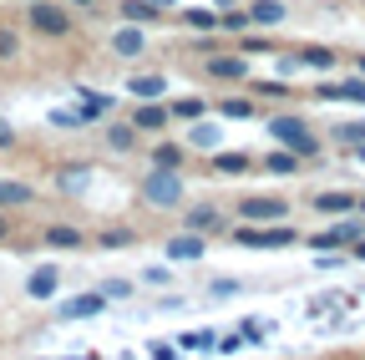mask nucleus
Wrapping results in <instances>:
<instances>
[{
	"label": "nucleus",
	"mask_w": 365,
	"mask_h": 360,
	"mask_svg": "<svg viewBox=\"0 0 365 360\" xmlns=\"http://www.w3.org/2000/svg\"><path fill=\"white\" fill-rule=\"evenodd\" d=\"M122 21H132V26H153L158 16H163V6H153V0H122Z\"/></svg>",
	"instance_id": "f3484780"
},
{
	"label": "nucleus",
	"mask_w": 365,
	"mask_h": 360,
	"mask_svg": "<svg viewBox=\"0 0 365 360\" xmlns=\"http://www.w3.org/2000/svg\"><path fill=\"white\" fill-rule=\"evenodd\" d=\"M26 26L46 41H66L71 36V11L66 6H51V0H31V11H26Z\"/></svg>",
	"instance_id": "f03ea898"
},
{
	"label": "nucleus",
	"mask_w": 365,
	"mask_h": 360,
	"mask_svg": "<svg viewBox=\"0 0 365 360\" xmlns=\"http://www.w3.org/2000/svg\"><path fill=\"white\" fill-rule=\"evenodd\" d=\"M213 294L228 299V294H239V284H234V279H213Z\"/></svg>",
	"instance_id": "a19ab883"
},
{
	"label": "nucleus",
	"mask_w": 365,
	"mask_h": 360,
	"mask_svg": "<svg viewBox=\"0 0 365 360\" xmlns=\"http://www.w3.org/2000/svg\"><path fill=\"white\" fill-rule=\"evenodd\" d=\"M284 0H259L254 6V26H284Z\"/></svg>",
	"instance_id": "5701e85b"
},
{
	"label": "nucleus",
	"mask_w": 365,
	"mask_h": 360,
	"mask_svg": "<svg viewBox=\"0 0 365 360\" xmlns=\"http://www.w3.org/2000/svg\"><path fill=\"white\" fill-rule=\"evenodd\" d=\"M188 143H193V148H218V127H208V122L198 117L193 132H188Z\"/></svg>",
	"instance_id": "c85d7f7f"
},
{
	"label": "nucleus",
	"mask_w": 365,
	"mask_h": 360,
	"mask_svg": "<svg viewBox=\"0 0 365 360\" xmlns=\"http://www.w3.org/2000/svg\"><path fill=\"white\" fill-rule=\"evenodd\" d=\"M163 249H168V259H173V264H193V259H203V254H208V239H203V234H193V229H182V234H178V239H168Z\"/></svg>",
	"instance_id": "423d86ee"
},
{
	"label": "nucleus",
	"mask_w": 365,
	"mask_h": 360,
	"mask_svg": "<svg viewBox=\"0 0 365 360\" xmlns=\"http://www.w3.org/2000/svg\"><path fill=\"white\" fill-rule=\"evenodd\" d=\"M107 309V294L97 289V294H76V299H66L61 304V320H91V314H102Z\"/></svg>",
	"instance_id": "9b49d317"
},
{
	"label": "nucleus",
	"mask_w": 365,
	"mask_h": 360,
	"mask_svg": "<svg viewBox=\"0 0 365 360\" xmlns=\"http://www.w3.org/2000/svg\"><path fill=\"white\" fill-rule=\"evenodd\" d=\"M355 239H365V234H360V223H340V229L314 234L309 244H314V254H330V249H345V244H355Z\"/></svg>",
	"instance_id": "6e6552de"
},
{
	"label": "nucleus",
	"mask_w": 365,
	"mask_h": 360,
	"mask_svg": "<svg viewBox=\"0 0 365 360\" xmlns=\"http://www.w3.org/2000/svg\"><path fill=\"white\" fill-rule=\"evenodd\" d=\"M294 61H299V66H309V71H330V66H335V51H325V46H304Z\"/></svg>",
	"instance_id": "393cba45"
},
{
	"label": "nucleus",
	"mask_w": 365,
	"mask_h": 360,
	"mask_svg": "<svg viewBox=\"0 0 365 360\" xmlns=\"http://www.w3.org/2000/svg\"><path fill=\"white\" fill-rule=\"evenodd\" d=\"M249 163H254L249 153H213V158H208V168H213L218 178H239V173H249Z\"/></svg>",
	"instance_id": "dca6fc26"
},
{
	"label": "nucleus",
	"mask_w": 365,
	"mask_h": 360,
	"mask_svg": "<svg viewBox=\"0 0 365 360\" xmlns=\"http://www.w3.org/2000/svg\"><path fill=\"white\" fill-rule=\"evenodd\" d=\"M182 26H188V31H213V26H218V16L193 6V11H182Z\"/></svg>",
	"instance_id": "2f4dec72"
},
{
	"label": "nucleus",
	"mask_w": 365,
	"mask_h": 360,
	"mask_svg": "<svg viewBox=\"0 0 365 360\" xmlns=\"http://www.w3.org/2000/svg\"><path fill=\"white\" fill-rule=\"evenodd\" d=\"M76 97H81V107H86L91 117H102V112L112 107V97H102V92H91V86H76Z\"/></svg>",
	"instance_id": "cd10ccee"
},
{
	"label": "nucleus",
	"mask_w": 365,
	"mask_h": 360,
	"mask_svg": "<svg viewBox=\"0 0 365 360\" xmlns=\"http://www.w3.org/2000/svg\"><path fill=\"white\" fill-rule=\"evenodd\" d=\"M244 340H249V335H244V330H234V335H223V340H218V350H223V355H228V350H239V345H244Z\"/></svg>",
	"instance_id": "58836bf2"
},
{
	"label": "nucleus",
	"mask_w": 365,
	"mask_h": 360,
	"mask_svg": "<svg viewBox=\"0 0 365 360\" xmlns=\"http://www.w3.org/2000/svg\"><path fill=\"white\" fill-rule=\"evenodd\" d=\"M81 229H71V223H51L46 229V249H81Z\"/></svg>",
	"instance_id": "4be33fe9"
},
{
	"label": "nucleus",
	"mask_w": 365,
	"mask_h": 360,
	"mask_svg": "<svg viewBox=\"0 0 365 360\" xmlns=\"http://www.w3.org/2000/svg\"><path fill=\"white\" fill-rule=\"evenodd\" d=\"M259 97H289V86H284V81H264Z\"/></svg>",
	"instance_id": "ea45409f"
},
{
	"label": "nucleus",
	"mask_w": 365,
	"mask_h": 360,
	"mask_svg": "<svg viewBox=\"0 0 365 360\" xmlns=\"http://www.w3.org/2000/svg\"><path fill=\"white\" fill-rule=\"evenodd\" d=\"M234 239H239V244H249V249H284V244H294L299 234H294V229H284V223H279V229H264V223H244V218H239Z\"/></svg>",
	"instance_id": "20e7f679"
},
{
	"label": "nucleus",
	"mask_w": 365,
	"mask_h": 360,
	"mask_svg": "<svg viewBox=\"0 0 365 360\" xmlns=\"http://www.w3.org/2000/svg\"><path fill=\"white\" fill-rule=\"evenodd\" d=\"M182 229H193V234H218L223 229V213L213 203H198L193 213H182Z\"/></svg>",
	"instance_id": "4468645a"
},
{
	"label": "nucleus",
	"mask_w": 365,
	"mask_h": 360,
	"mask_svg": "<svg viewBox=\"0 0 365 360\" xmlns=\"http://www.w3.org/2000/svg\"><path fill=\"white\" fill-rule=\"evenodd\" d=\"M112 51H117V56H143V51H148V36L127 21V26H117V31H112Z\"/></svg>",
	"instance_id": "f8f14e48"
},
{
	"label": "nucleus",
	"mask_w": 365,
	"mask_h": 360,
	"mask_svg": "<svg viewBox=\"0 0 365 360\" xmlns=\"http://www.w3.org/2000/svg\"><path fill=\"white\" fill-rule=\"evenodd\" d=\"M330 138H335L340 148H360V143H365V117H360V122H340V127H330Z\"/></svg>",
	"instance_id": "b1692460"
},
{
	"label": "nucleus",
	"mask_w": 365,
	"mask_h": 360,
	"mask_svg": "<svg viewBox=\"0 0 365 360\" xmlns=\"http://www.w3.org/2000/svg\"><path fill=\"white\" fill-rule=\"evenodd\" d=\"M203 71L218 76V81H244V76H249V61H244V56H208Z\"/></svg>",
	"instance_id": "ddd939ff"
},
{
	"label": "nucleus",
	"mask_w": 365,
	"mask_h": 360,
	"mask_svg": "<svg viewBox=\"0 0 365 360\" xmlns=\"http://www.w3.org/2000/svg\"><path fill=\"white\" fill-rule=\"evenodd\" d=\"M91 6H97V0H71V11H91Z\"/></svg>",
	"instance_id": "c03bdc74"
},
{
	"label": "nucleus",
	"mask_w": 365,
	"mask_h": 360,
	"mask_svg": "<svg viewBox=\"0 0 365 360\" xmlns=\"http://www.w3.org/2000/svg\"><path fill=\"white\" fill-rule=\"evenodd\" d=\"M299 163H304V158H299L294 148H274V153L264 158V168H269L274 178H289V173H299Z\"/></svg>",
	"instance_id": "412c9836"
},
{
	"label": "nucleus",
	"mask_w": 365,
	"mask_h": 360,
	"mask_svg": "<svg viewBox=\"0 0 365 360\" xmlns=\"http://www.w3.org/2000/svg\"><path fill=\"white\" fill-rule=\"evenodd\" d=\"M153 163H158V168H178V163H182V148H178V143H158V148H153Z\"/></svg>",
	"instance_id": "473e14b6"
},
{
	"label": "nucleus",
	"mask_w": 365,
	"mask_h": 360,
	"mask_svg": "<svg viewBox=\"0 0 365 360\" xmlns=\"http://www.w3.org/2000/svg\"><path fill=\"white\" fill-rule=\"evenodd\" d=\"M319 213H360V193H314Z\"/></svg>",
	"instance_id": "a211bd4d"
},
{
	"label": "nucleus",
	"mask_w": 365,
	"mask_h": 360,
	"mask_svg": "<svg viewBox=\"0 0 365 360\" xmlns=\"http://www.w3.org/2000/svg\"><path fill=\"white\" fill-rule=\"evenodd\" d=\"M203 112H208L203 97H178V102H173V117H178V122H198Z\"/></svg>",
	"instance_id": "a878e982"
},
{
	"label": "nucleus",
	"mask_w": 365,
	"mask_h": 360,
	"mask_svg": "<svg viewBox=\"0 0 365 360\" xmlns=\"http://www.w3.org/2000/svg\"><path fill=\"white\" fill-rule=\"evenodd\" d=\"M269 138L279 143V148H294L299 158H319V138L309 132L304 117H274V122H269Z\"/></svg>",
	"instance_id": "f257e3e1"
},
{
	"label": "nucleus",
	"mask_w": 365,
	"mask_h": 360,
	"mask_svg": "<svg viewBox=\"0 0 365 360\" xmlns=\"http://www.w3.org/2000/svg\"><path fill=\"white\" fill-rule=\"evenodd\" d=\"M11 143H16V132H11L6 122H0V148H11Z\"/></svg>",
	"instance_id": "79ce46f5"
},
{
	"label": "nucleus",
	"mask_w": 365,
	"mask_h": 360,
	"mask_svg": "<svg viewBox=\"0 0 365 360\" xmlns=\"http://www.w3.org/2000/svg\"><path fill=\"white\" fill-rule=\"evenodd\" d=\"M178 350H182V345H168V340H153V345H148V355H158V360H168V355H178Z\"/></svg>",
	"instance_id": "4c0bfd02"
},
{
	"label": "nucleus",
	"mask_w": 365,
	"mask_h": 360,
	"mask_svg": "<svg viewBox=\"0 0 365 360\" xmlns=\"http://www.w3.org/2000/svg\"><path fill=\"white\" fill-rule=\"evenodd\" d=\"M350 254H355V259L365 264V239H355V244H350Z\"/></svg>",
	"instance_id": "37998d69"
},
{
	"label": "nucleus",
	"mask_w": 365,
	"mask_h": 360,
	"mask_svg": "<svg viewBox=\"0 0 365 360\" xmlns=\"http://www.w3.org/2000/svg\"><path fill=\"white\" fill-rule=\"evenodd\" d=\"M102 138H107L112 153H132V148H137V122H112Z\"/></svg>",
	"instance_id": "6ab92c4d"
},
{
	"label": "nucleus",
	"mask_w": 365,
	"mask_h": 360,
	"mask_svg": "<svg viewBox=\"0 0 365 360\" xmlns=\"http://www.w3.org/2000/svg\"><path fill=\"white\" fill-rule=\"evenodd\" d=\"M314 97H319V102H360V107H365V76L355 71V76H350V81H340V86H330V81H325Z\"/></svg>",
	"instance_id": "0eeeda50"
},
{
	"label": "nucleus",
	"mask_w": 365,
	"mask_h": 360,
	"mask_svg": "<svg viewBox=\"0 0 365 360\" xmlns=\"http://www.w3.org/2000/svg\"><path fill=\"white\" fill-rule=\"evenodd\" d=\"M153 6H163V11H168V6H178V0H153Z\"/></svg>",
	"instance_id": "49530a36"
},
{
	"label": "nucleus",
	"mask_w": 365,
	"mask_h": 360,
	"mask_svg": "<svg viewBox=\"0 0 365 360\" xmlns=\"http://www.w3.org/2000/svg\"><path fill=\"white\" fill-rule=\"evenodd\" d=\"M218 26H223V31H239V36H244V31L254 26V11H223V16H218Z\"/></svg>",
	"instance_id": "7c9ffc66"
},
{
	"label": "nucleus",
	"mask_w": 365,
	"mask_h": 360,
	"mask_svg": "<svg viewBox=\"0 0 365 360\" xmlns=\"http://www.w3.org/2000/svg\"><path fill=\"white\" fill-rule=\"evenodd\" d=\"M218 112H223V117H239V122H244V117L254 112V102H249V97H228V102H223Z\"/></svg>",
	"instance_id": "f704fd0d"
},
{
	"label": "nucleus",
	"mask_w": 365,
	"mask_h": 360,
	"mask_svg": "<svg viewBox=\"0 0 365 360\" xmlns=\"http://www.w3.org/2000/svg\"><path fill=\"white\" fill-rule=\"evenodd\" d=\"M97 244H102V249H127V244H132V234H127V229H107Z\"/></svg>",
	"instance_id": "c9c22d12"
},
{
	"label": "nucleus",
	"mask_w": 365,
	"mask_h": 360,
	"mask_svg": "<svg viewBox=\"0 0 365 360\" xmlns=\"http://www.w3.org/2000/svg\"><path fill=\"white\" fill-rule=\"evenodd\" d=\"M21 56V36L11 26H0V61H16Z\"/></svg>",
	"instance_id": "72a5a7b5"
},
{
	"label": "nucleus",
	"mask_w": 365,
	"mask_h": 360,
	"mask_svg": "<svg viewBox=\"0 0 365 360\" xmlns=\"http://www.w3.org/2000/svg\"><path fill=\"white\" fill-rule=\"evenodd\" d=\"M143 198H148L153 208H178V203H182V173L153 163V173L143 178Z\"/></svg>",
	"instance_id": "7ed1b4c3"
},
{
	"label": "nucleus",
	"mask_w": 365,
	"mask_h": 360,
	"mask_svg": "<svg viewBox=\"0 0 365 360\" xmlns=\"http://www.w3.org/2000/svg\"><path fill=\"white\" fill-rule=\"evenodd\" d=\"M132 122H137V132H168L173 107H163V102H143V107L132 112Z\"/></svg>",
	"instance_id": "9d476101"
},
{
	"label": "nucleus",
	"mask_w": 365,
	"mask_h": 360,
	"mask_svg": "<svg viewBox=\"0 0 365 360\" xmlns=\"http://www.w3.org/2000/svg\"><path fill=\"white\" fill-rule=\"evenodd\" d=\"M182 350H218V340H213V330H182V340H178Z\"/></svg>",
	"instance_id": "bb28decb"
},
{
	"label": "nucleus",
	"mask_w": 365,
	"mask_h": 360,
	"mask_svg": "<svg viewBox=\"0 0 365 360\" xmlns=\"http://www.w3.org/2000/svg\"><path fill=\"white\" fill-rule=\"evenodd\" d=\"M355 71H360V76H365V56H360V61H355Z\"/></svg>",
	"instance_id": "de8ad7c7"
},
{
	"label": "nucleus",
	"mask_w": 365,
	"mask_h": 360,
	"mask_svg": "<svg viewBox=\"0 0 365 360\" xmlns=\"http://www.w3.org/2000/svg\"><path fill=\"white\" fill-rule=\"evenodd\" d=\"M102 294H107V299H127V294H132V284H127V279H107V284H102Z\"/></svg>",
	"instance_id": "e433bc0d"
},
{
	"label": "nucleus",
	"mask_w": 365,
	"mask_h": 360,
	"mask_svg": "<svg viewBox=\"0 0 365 360\" xmlns=\"http://www.w3.org/2000/svg\"><path fill=\"white\" fill-rule=\"evenodd\" d=\"M26 203H36V188L16 183V178H0V208H26Z\"/></svg>",
	"instance_id": "2eb2a0df"
},
{
	"label": "nucleus",
	"mask_w": 365,
	"mask_h": 360,
	"mask_svg": "<svg viewBox=\"0 0 365 360\" xmlns=\"http://www.w3.org/2000/svg\"><path fill=\"white\" fill-rule=\"evenodd\" d=\"M360 213H365V198H360Z\"/></svg>",
	"instance_id": "8fccbe9b"
},
{
	"label": "nucleus",
	"mask_w": 365,
	"mask_h": 360,
	"mask_svg": "<svg viewBox=\"0 0 365 360\" xmlns=\"http://www.w3.org/2000/svg\"><path fill=\"white\" fill-rule=\"evenodd\" d=\"M289 213L284 198H274V193H254V198H239V218L244 223H279Z\"/></svg>",
	"instance_id": "39448f33"
},
{
	"label": "nucleus",
	"mask_w": 365,
	"mask_h": 360,
	"mask_svg": "<svg viewBox=\"0 0 365 360\" xmlns=\"http://www.w3.org/2000/svg\"><path fill=\"white\" fill-rule=\"evenodd\" d=\"M56 289H61V269H56V264H41V269H31L26 294H36V299H51Z\"/></svg>",
	"instance_id": "1a4fd4ad"
},
{
	"label": "nucleus",
	"mask_w": 365,
	"mask_h": 360,
	"mask_svg": "<svg viewBox=\"0 0 365 360\" xmlns=\"http://www.w3.org/2000/svg\"><path fill=\"white\" fill-rule=\"evenodd\" d=\"M127 92H132L137 102H158V97L168 92V76H132V81H127Z\"/></svg>",
	"instance_id": "aec40b11"
},
{
	"label": "nucleus",
	"mask_w": 365,
	"mask_h": 360,
	"mask_svg": "<svg viewBox=\"0 0 365 360\" xmlns=\"http://www.w3.org/2000/svg\"><path fill=\"white\" fill-rule=\"evenodd\" d=\"M6 234H11V218H6V213H0V239H6Z\"/></svg>",
	"instance_id": "a18cd8bd"
},
{
	"label": "nucleus",
	"mask_w": 365,
	"mask_h": 360,
	"mask_svg": "<svg viewBox=\"0 0 365 360\" xmlns=\"http://www.w3.org/2000/svg\"><path fill=\"white\" fill-rule=\"evenodd\" d=\"M355 153H360V158H365V143H360V148H355Z\"/></svg>",
	"instance_id": "09e8293b"
},
{
	"label": "nucleus",
	"mask_w": 365,
	"mask_h": 360,
	"mask_svg": "<svg viewBox=\"0 0 365 360\" xmlns=\"http://www.w3.org/2000/svg\"><path fill=\"white\" fill-rule=\"evenodd\" d=\"M86 178H91V168H66L56 183H61V193H81V188H86Z\"/></svg>",
	"instance_id": "c756f323"
}]
</instances>
